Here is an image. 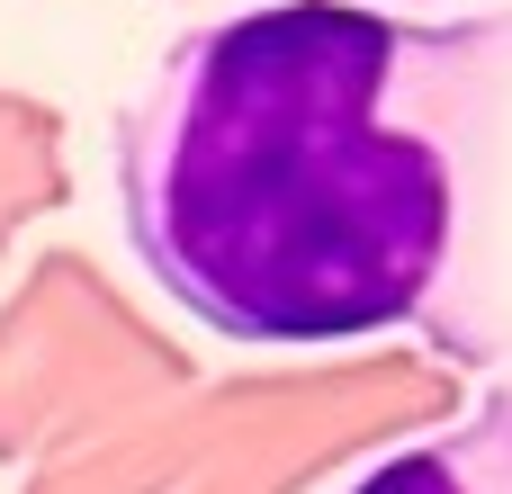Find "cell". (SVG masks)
<instances>
[{
    "label": "cell",
    "instance_id": "6da1fadb",
    "mask_svg": "<svg viewBox=\"0 0 512 494\" xmlns=\"http://www.w3.org/2000/svg\"><path fill=\"white\" fill-rule=\"evenodd\" d=\"M504 90L512 18L369 0L198 18L117 117L126 252L243 351L423 324L468 261Z\"/></svg>",
    "mask_w": 512,
    "mask_h": 494
},
{
    "label": "cell",
    "instance_id": "7a4b0ae2",
    "mask_svg": "<svg viewBox=\"0 0 512 494\" xmlns=\"http://www.w3.org/2000/svg\"><path fill=\"white\" fill-rule=\"evenodd\" d=\"M342 494H512V378L486 387L459 423L387 450L378 468H360Z\"/></svg>",
    "mask_w": 512,
    "mask_h": 494
}]
</instances>
